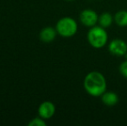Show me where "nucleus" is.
<instances>
[{"instance_id": "obj_1", "label": "nucleus", "mask_w": 127, "mask_h": 126, "mask_svg": "<svg viewBox=\"0 0 127 126\" xmlns=\"http://www.w3.org/2000/svg\"><path fill=\"white\" fill-rule=\"evenodd\" d=\"M83 86L87 93L92 97H100L106 91L107 82L105 76L99 71H92L86 75Z\"/></svg>"}, {"instance_id": "obj_2", "label": "nucleus", "mask_w": 127, "mask_h": 126, "mask_svg": "<svg viewBox=\"0 0 127 126\" xmlns=\"http://www.w3.org/2000/svg\"><path fill=\"white\" fill-rule=\"evenodd\" d=\"M87 42L94 49H102L108 42V34L105 28L99 25L91 27L87 32Z\"/></svg>"}, {"instance_id": "obj_3", "label": "nucleus", "mask_w": 127, "mask_h": 126, "mask_svg": "<svg viewBox=\"0 0 127 126\" xmlns=\"http://www.w3.org/2000/svg\"><path fill=\"white\" fill-rule=\"evenodd\" d=\"M55 29L57 34L62 37L70 38L78 31V24L73 17H64L56 23Z\"/></svg>"}, {"instance_id": "obj_4", "label": "nucleus", "mask_w": 127, "mask_h": 126, "mask_svg": "<svg viewBox=\"0 0 127 126\" xmlns=\"http://www.w3.org/2000/svg\"><path fill=\"white\" fill-rule=\"evenodd\" d=\"M80 22L86 27H94L99 22V15L92 9H85L80 13Z\"/></svg>"}, {"instance_id": "obj_5", "label": "nucleus", "mask_w": 127, "mask_h": 126, "mask_svg": "<svg viewBox=\"0 0 127 126\" xmlns=\"http://www.w3.org/2000/svg\"><path fill=\"white\" fill-rule=\"evenodd\" d=\"M108 51L114 56H125L127 54V43L122 39H113L109 42Z\"/></svg>"}, {"instance_id": "obj_6", "label": "nucleus", "mask_w": 127, "mask_h": 126, "mask_svg": "<svg viewBox=\"0 0 127 126\" xmlns=\"http://www.w3.org/2000/svg\"><path fill=\"white\" fill-rule=\"evenodd\" d=\"M38 116L45 120L50 119L55 113V105L50 101H44L38 107Z\"/></svg>"}, {"instance_id": "obj_7", "label": "nucleus", "mask_w": 127, "mask_h": 126, "mask_svg": "<svg viewBox=\"0 0 127 126\" xmlns=\"http://www.w3.org/2000/svg\"><path fill=\"white\" fill-rule=\"evenodd\" d=\"M57 34V31L55 28L53 27H45L41 30L39 34V38L42 42L45 43H50L55 39Z\"/></svg>"}, {"instance_id": "obj_8", "label": "nucleus", "mask_w": 127, "mask_h": 126, "mask_svg": "<svg viewBox=\"0 0 127 126\" xmlns=\"http://www.w3.org/2000/svg\"><path fill=\"white\" fill-rule=\"evenodd\" d=\"M101 101L105 105L108 106V107H112V106L116 105L119 103V95L116 93L112 91H105L101 96Z\"/></svg>"}, {"instance_id": "obj_9", "label": "nucleus", "mask_w": 127, "mask_h": 126, "mask_svg": "<svg viewBox=\"0 0 127 126\" xmlns=\"http://www.w3.org/2000/svg\"><path fill=\"white\" fill-rule=\"evenodd\" d=\"M114 22V16H112L110 12H103L99 16V22L98 24L101 27L107 29Z\"/></svg>"}, {"instance_id": "obj_10", "label": "nucleus", "mask_w": 127, "mask_h": 126, "mask_svg": "<svg viewBox=\"0 0 127 126\" xmlns=\"http://www.w3.org/2000/svg\"><path fill=\"white\" fill-rule=\"evenodd\" d=\"M114 23L119 27H127V10H121L114 15Z\"/></svg>"}, {"instance_id": "obj_11", "label": "nucleus", "mask_w": 127, "mask_h": 126, "mask_svg": "<svg viewBox=\"0 0 127 126\" xmlns=\"http://www.w3.org/2000/svg\"><path fill=\"white\" fill-rule=\"evenodd\" d=\"M46 124L45 119L42 118L41 117H37L35 118L30 120V122L29 123V126H45Z\"/></svg>"}, {"instance_id": "obj_12", "label": "nucleus", "mask_w": 127, "mask_h": 126, "mask_svg": "<svg viewBox=\"0 0 127 126\" xmlns=\"http://www.w3.org/2000/svg\"><path fill=\"white\" fill-rule=\"evenodd\" d=\"M119 73L124 78L127 79V60L123 61L119 66Z\"/></svg>"}, {"instance_id": "obj_13", "label": "nucleus", "mask_w": 127, "mask_h": 126, "mask_svg": "<svg viewBox=\"0 0 127 126\" xmlns=\"http://www.w3.org/2000/svg\"><path fill=\"white\" fill-rule=\"evenodd\" d=\"M66 1H74V0H66Z\"/></svg>"}]
</instances>
